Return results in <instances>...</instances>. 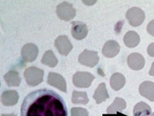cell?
Instances as JSON below:
<instances>
[{"mask_svg": "<svg viewBox=\"0 0 154 116\" xmlns=\"http://www.w3.org/2000/svg\"><path fill=\"white\" fill-rule=\"evenodd\" d=\"M21 116H68L64 99L47 88L31 92L21 105Z\"/></svg>", "mask_w": 154, "mask_h": 116, "instance_id": "obj_1", "label": "cell"}, {"mask_svg": "<svg viewBox=\"0 0 154 116\" xmlns=\"http://www.w3.org/2000/svg\"><path fill=\"white\" fill-rule=\"evenodd\" d=\"M44 70L36 67H28L24 72V77L27 85L35 87L43 81Z\"/></svg>", "mask_w": 154, "mask_h": 116, "instance_id": "obj_2", "label": "cell"}, {"mask_svg": "<svg viewBox=\"0 0 154 116\" xmlns=\"http://www.w3.org/2000/svg\"><path fill=\"white\" fill-rule=\"evenodd\" d=\"M56 14L59 19L63 21H70L75 16V9L72 4L63 2L56 7Z\"/></svg>", "mask_w": 154, "mask_h": 116, "instance_id": "obj_3", "label": "cell"}, {"mask_svg": "<svg viewBox=\"0 0 154 116\" xmlns=\"http://www.w3.org/2000/svg\"><path fill=\"white\" fill-rule=\"evenodd\" d=\"M126 17L132 27H137L140 26L145 20V12L139 7H132L128 9Z\"/></svg>", "mask_w": 154, "mask_h": 116, "instance_id": "obj_4", "label": "cell"}, {"mask_svg": "<svg viewBox=\"0 0 154 116\" xmlns=\"http://www.w3.org/2000/svg\"><path fill=\"white\" fill-rule=\"evenodd\" d=\"M95 76L89 72L78 71L72 77V83L76 88H87L90 87Z\"/></svg>", "mask_w": 154, "mask_h": 116, "instance_id": "obj_5", "label": "cell"}, {"mask_svg": "<svg viewBox=\"0 0 154 116\" xmlns=\"http://www.w3.org/2000/svg\"><path fill=\"white\" fill-rule=\"evenodd\" d=\"M100 61L98 53L96 51L85 50L79 56V62L82 65L88 67H94Z\"/></svg>", "mask_w": 154, "mask_h": 116, "instance_id": "obj_6", "label": "cell"}, {"mask_svg": "<svg viewBox=\"0 0 154 116\" xmlns=\"http://www.w3.org/2000/svg\"><path fill=\"white\" fill-rule=\"evenodd\" d=\"M38 48L34 44L29 43V44H25L22 48V59L26 63H31V62L35 61L38 56Z\"/></svg>", "mask_w": 154, "mask_h": 116, "instance_id": "obj_7", "label": "cell"}, {"mask_svg": "<svg viewBox=\"0 0 154 116\" xmlns=\"http://www.w3.org/2000/svg\"><path fill=\"white\" fill-rule=\"evenodd\" d=\"M55 47L58 52L63 56H67L72 50L73 47L67 36H59L55 40Z\"/></svg>", "mask_w": 154, "mask_h": 116, "instance_id": "obj_8", "label": "cell"}, {"mask_svg": "<svg viewBox=\"0 0 154 116\" xmlns=\"http://www.w3.org/2000/svg\"><path fill=\"white\" fill-rule=\"evenodd\" d=\"M47 83L51 86L55 87L61 92L66 93V81L65 78L60 74L54 72H49L47 77Z\"/></svg>", "mask_w": 154, "mask_h": 116, "instance_id": "obj_9", "label": "cell"}, {"mask_svg": "<svg viewBox=\"0 0 154 116\" xmlns=\"http://www.w3.org/2000/svg\"><path fill=\"white\" fill-rule=\"evenodd\" d=\"M88 27L85 23L79 21H75L72 23L71 33L74 39L77 40H81L86 38L88 34Z\"/></svg>", "mask_w": 154, "mask_h": 116, "instance_id": "obj_10", "label": "cell"}, {"mask_svg": "<svg viewBox=\"0 0 154 116\" xmlns=\"http://www.w3.org/2000/svg\"><path fill=\"white\" fill-rule=\"evenodd\" d=\"M128 66L133 70H140L145 66V58L139 53H133L127 57Z\"/></svg>", "mask_w": 154, "mask_h": 116, "instance_id": "obj_11", "label": "cell"}, {"mask_svg": "<svg viewBox=\"0 0 154 116\" xmlns=\"http://www.w3.org/2000/svg\"><path fill=\"white\" fill-rule=\"evenodd\" d=\"M120 51V46L116 41L109 40L104 44L102 53L107 58H112L116 56Z\"/></svg>", "mask_w": 154, "mask_h": 116, "instance_id": "obj_12", "label": "cell"}, {"mask_svg": "<svg viewBox=\"0 0 154 116\" xmlns=\"http://www.w3.org/2000/svg\"><path fill=\"white\" fill-rule=\"evenodd\" d=\"M140 94L150 102H154V82L144 81L139 88Z\"/></svg>", "mask_w": 154, "mask_h": 116, "instance_id": "obj_13", "label": "cell"}, {"mask_svg": "<svg viewBox=\"0 0 154 116\" xmlns=\"http://www.w3.org/2000/svg\"><path fill=\"white\" fill-rule=\"evenodd\" d=\"M19 98V95L16 91H5L2 94L1 101L3 105L14 106L17 104Z\"/></svg>", "mask_w": 154, "mask_h": 116, "instance_id": "obj_14", "label": "cell"}, {"mask_svg": "<svg viewBox=\"0 0 154 116\" xmlns=\"http://www.w3.org/2000/svg\"><path fill=\"white\" fill-rule=\"evenodd\" d=\"M109 98L106 89V85L105 83H101L95 91L93 95V98L96 100V104H101L102 102H105Z\"/></svg>", "mask_w": 154, "mask_h": 116, "instance_id": "obj_15", "label": "cell"}, {"mask_svg": "<svg viewBox=\"0 0 154 116\" xmlns=\"http://www.w3.org/2000/svg\"><path fill=\"white\" fill-rule=\"evenodd\" d=\"M123 41L126 47L130 48L136 47L138 46L140 42V37L137 32L129 31L125 34L123 37Z\"/></svg>", "mask_w": 154, "mask_h": 116, "instance_id": "obj_16", "label": "cell"}, {"mask_svg": "<svg viewBox=\"0 0 154 116\" xmlns=\"http://www.w3.org/2000/svg\"><path fill=\"white\" fill-rule=\"evenodd\" d=\"M133 116H152V109L146 102H140L133 108Z\"/></svg>", "mask_w": 154, "mask_h": 116, "instance_id": "obj_17", "label": "cell"}, {"mask_svg": "<svg viewBox=\"0 0 154 116\" xmlns=\"http://www.w3.org/2000/svg\"><path fill=\"white\" fill-rule=\"evenodd\" d=\"M4 80L9 87H18L21 83V77L16 70H9L4 75Z\"/></svg>", "mask_w": 154, "mask_h": 116, "instance_id": "obj_18", "label": "cell"}, {"mask_svg": "<svg viewBox=\"0 0 154 116\" xmlns=\"http://www.w3.org/2000/svg\"><path fill=\"white\" fill-rule=\"evenodd\" d=\"M109 83H110V87L114 91H119L124 87L126 84V78L120 73H114L111 76Z\"/></svg>", "mask_w": 154, "mask_h": 116, "instance_id": "obj_19", "label": "cell"}, {"mask_svg": "<svg viewBox=\"0 0 154 116\" xmlns=\"http://www.w3.org/2000/svg\"><path fill=\"white\" fill-rule=\"evenodd\" d=\"M126 108V102L124 99L121 98H116L114 102L111 105L107 108V113L108 114H115V113L120 112Z\"/></svg>", "mask_w": 154, "mask_h": 116, "instance_id": "obj_20", "label": "cell"}, {"mask_svg": "<svg viewBox=\"0 0 154 116\" xmlns=\"http://www.w3.org/2000/svg\"><path fill=\"white\" fill-rule=\"evenodd\" d=\"M42 64L49 67H55L58 64V59L55 56L53 50H47L45 52L41 60Z\"/></svg>", "mask_w": 154, "mask_h": 116, "instance_id": "obj_21", "label": "cell"}, {"mask_svg": "<svg viewBox=\"0 0 154 116\" xmlns=\"http://www.w3.org/2000/svg\"><path fill=\"white\" fill-rule=\"evenodd\" d=\"M89 100L87 93L85 92L73 91L72 95V102L76 105H87Z\"/></svg>", "mask_w": 154, "mask_h": 116, "instance_id": "obj_22", "label": "cell"}, {"mask_svg": "<svg viewBox=\"0 0 154 116\" xmlns=\"http://www.w3.org/2000/svg\"><path fill=\"white\" fill-rule=\"evenodd\" d=\"M71 116H89V112L83 108L74 107L71 108Z\"/></svg>", "mask_w": 154, "mask_h": 116, "instance_id": "obj_23", "label": "cell"}, {"mask_svg": "<svg viewBox=\"0 0 154 116\" xmlns=\"http://www.w3.org/2000/svg\"><path fill=\"white\" fill-rule=\"evenodd\" d=\"M146 30H147V32H148L150 35L153 36L154 37V19L148 23Z\"/></svg>", "mask_w": 154, "mask_h": 116, "instance_id": "obj_24", "label": "cell"}, {"mask_svg": "<svg viewBox=\"0 0 154 116\" xmlns=\"http://www.w3.org/2000/svg\"><path fill=\"white\" fill-rule=\"evenodd\" d=\"M147 53L151 57H154V43H152L148 46L147 48Z\"/></svg>", "mask_w": 154, "mask_h": 116, "instance_id": "obj_25", "label": "cell"}, {"mask_svg": "<svg viewBox=\"0 0 154 116\" xmlns=\"http://www.w3.org/2000/svg\"><path fill=\"white\" fill-rule=\"evenodd\" d=\"M149 74L150 76H154V62L152 63V65H151V68L149 71Z\"/></svg>", "mask_w": 154, "mask_h": 116, "instance_id": "obj_26", "label": "cell"}, {"mask_svg": "<svg viewBox=\"0 0 154 116\" xmlns=\"http://www.w3.org/2000/svg\"><path fill=\"white\" fill-rule=\"evenodd\" d=\"M2 116H17L14 113H12V114H2Z\"/></svg>", "mask_w": 154, "mask_h": 116, "instance_id": "obj_27", "label": "cell"}, {"mask_svg": "<svg viewBox=\"0 0 154 116\" xmlns=\"http://www.w3.org/2000/svg\"><path fill=\"white\" fill-rule=\"evenodd\" d=\"M152 116H154V112L152 114Z\"/></svg>", "mask_w": 154, "mask_h": 116, "instance_id": "obj_28", "label": "cell"}]
</instances>
